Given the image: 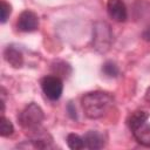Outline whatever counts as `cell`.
<instances>
[{"instance_id":"6da1fadb","label":"cell","mask_w":150,"mask_h":150,"mask_svg":"<svg viewBox=\"0 0 150 150\" xmlns=\"http://www.w3.org/2000/svg\"><path fill=\"white\" fill-rule=\"evenodd\" d=\"M114 97L105 91H91L86 94L81 100L82 109L87 117L97 120L103 117L112 107Z\"/></svg>"},{"instance_id":"7a4b0ae2","label":"cell","mask_w":150,"mask_h":150,"mask_svg":"<svg viewBox=\"0 0 150 150\" xmlns=\"http://www.w3.org/2000/svg\"><path fill=\"white\" fill-rule=\"evenodd\" d=\"M43 111L36 103L32 102L28 105L25 107V109L19 115V122L22 128L26 130H33L38 127H41V123L43 121Z\"/></svg>"},{"instance_id":"3957f363","label":"cell","mask_w":150,"mask_h":150,"mask_svg":"<svg viewBox=\"0 0 150 150\" xmlns=\"http://www.w3.org/2000/svg\"><path fill=\"white\" fill-rule=\"evenodd\" d=\"M41 88L43 94L50 101H57L63 91V83L61 79L56 75L45 76L41 80Z\"/></svg>"},{"instance_id":"277c9868","label":"cell","mask_w":150,"mask_h":150,"mask_svg":"<svg viewBox=\"0 0 150 150\" xmlns=\"http://www.w3.org/2000/svg\"><path fill=\"white\" fill-rule=\"evenodd\" d=\"M111 32L110 27L105 22H98L96 23L94 28V38L93 42L95 48L98 52H107L111 43Z\"/></svg>"},{"instance_id":"5b68a950","label":"cell","mask_w":150,"mask_h":150,"mask_svg":"<svg viewBox=\"0 0 150 150\" xmlns=\"http://www.w3.org/2000/svg\"><path fill=\"white\" fill-rule=\"evenodd\" d=\"M16 27L20 32H23V33L34 32L39 27V18L34 12L29 9L23 11L18 18Z\"/></svg>"},{"instance_id":"8992f818","label":"cell","mask_w":150,"mask_h":150,"mask_svg":"<svg viewBox=\"0 0 150 150\" xmlns=\"http://www.w3.org/2000/svg\"><path fill=\"white\" fill-rule=\"evenodd\" d=\"M107 12L109 16L117 22H123L128 18V11L123 0H108Z\"/></svg>"},{"instance_id":"52a82bcc","label":"cell","mask_w":150,"mask_h":150,"mask_svg":"<svg viewBox=\"0 0 150 150\" xmlns=\"http://www.w3.org/2000/svg\"><path fill=\"white\" fill-rule=\"evenodd\" d=\"M4 57H5V60H6L12 67H14V68H20V67L22 66V63H23L22 53H21L18 48H15V47H13V46H8V47L5 49V52H4Z\"/></svg>"},{"instance_id":"ba28073f","label":"cell","mask_w":150,"mask_h":150,"mask_svg":"<svg viewBox=\"0 0 150 150\" xmlns=\"http://www.w3.org/2000/svg\"><path fill=\"white\" fill-rule=\"evenodd\" d=\"M84 144L88 149H91V150H97V149H101L104 146V139H103V136L96 131V130H89L84 137Z\"/></svg>"},{"instance_id":"9c48e42d","label":"cell","mask_w":150,"mask_h":150,"mask_svg":"<svg viewBox=\"0 0 150 150\" xmlns=\"http://www.w3.org/2000/svg\"><path fill=\"white\" fill-rule=\"evenodd\" d=\"M132 135L135 137V139L144 145V146H150V124L148 122L141 124L139 127H137L136 129L131 130Z\"/></svg>"},{"instance_id":"30bf717a","label":"cell","mask_w":150,"mask_h":150,"mask_svg":"<svg viewBox=\"0 0 150 150\" xmlns=\"http://www.w3.org/2000/svg\"><path fill=\"white\" fill-rule=\"evenodd\" d=\"M149 118V112L144 111V110H136L132 114L129 115L128 120H127V124L130 128V130L136 129L137 127H139L141 124L145 123Z\"/></svg>"},{"instance_id":"8fae6325","label":"cell","mask_w":150,"mask_h":150,"mask_svg":"<svg viewBox=\"0 0 150 150\" xmlns=\"http://www.w3.org/2000/svg\"><path fill=\"white\" fill-rule=\"evenodd\" d=\"M67 144L71 150H81L86 146L84 139L76 134H69L67 136Z\"/></svg>"},{"instance_id":"7c38bea8","label":"cell","mask_w":150,"mask_h":150,"mask_svg":"<svg viewBox=\"0 0 150 150\" xmlns=\"http://www.w3.org/2000/svg\"><path fill=\"white\" fill-rule=\"evenodd\" d=\"M14 131V128H13V124L12 122L6 118L5 116H1L0 118V135L2 137H8L13 134Z\"/></svg>"},{"instance_id":"4fadbf2b","label":"cell","mask_w":150,"mask_h":150,"mask_svg":"<svg viewBox=\"0 0 150 150\" xmlns=\"http://www.w3.org/2000/svg\"><path fill=\"white\" fill-rule=\"evenodd\" d=\"M102 71H103L108 77H116V76L118 75V73H120L118 67H117L114 62H111V61H107V62L103 64Z\"/></svg>"},{"instance_id":"5bb4252c","label":"cell","mask_w":150,"mask_h":150,"mask_svg":"<svg viewBox=\"0 0 150 150\" xmlns=\"http://www.w3.org/2000/svg\"><path fill=\"white\" fill-rule=\"evenodd\" d=\"M0 11H1V22L5 23L7 21V19H8V16L11 15V6H9V4H7L5 0H1Z\"/></svg>"},{"instance_id":"9a60e30c","label":"cell","mask_w":150,"mask_h":150,"mask_svg":"<svg viewBox=\"0 0 150 150\" xmlns=\"http://www.w3.org/2000/svg\"><path fill=\"white\" fill-rule=\"evenodd\" d=\"M142 38H143V40L150 42V25L143 30V33H142Z\"/></svg>"},{"instance_id":"2e32d148","label":"cell","mask_w":150,"mask_h":150,"mask_svg":"<svg viewBox=\"0 0 150 150\" xmlns=\"http://www.w3.org/2000/svg\"><path fill=\"white\" fill-rule=\"evenodd\" d=\"M145 100L148 101V102H150V87L146 89V91H145Z\"/></svg>"}]
</instances>
